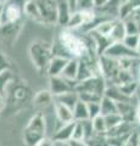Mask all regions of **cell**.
<instances>
[{
    "label": "cell",
    "instance_id": "obj_9",
    "mask_svg": "<svg viewBox=\"0 0 140 146\" xmlns=\"http://www.w3.org/2000/svg\"><path fill=\"white\" fill-rule=\"evenodd\" d=\"M54 110H55V115H56V118H57L58 122L68 123V122L74 121L73 110H72L71 107H68V106H66V105L54 100Z\"/></svg>",
    "mask_w": 140,
    "mask_h": 146
},
{
    "label": "cell",
    "instance_id": "obj_19",
    "mask_svg": "<svg viewBox=\"0 0 140 146\" xmlns=\"http://www.w3.org/2000/svg\"><path fill=\"white\" fill-rule=\"evenodd\" d=\"M92 124H93V129L95 133H100V134L107 133V125H106L105 118H104L102 115H98L96 117L92 118Z\"/></svg>",
    "mask_w": 140,
    "mask_h": 146
},
{
    "label": "cell",
    "instance_id": "obj_1",
    "mask_svg": "<svg viewBox=\"0 0 140 146\" xmlns=\"http://www.w3.org/2000/svg\"><path fill=\"white\" fill-rule=\"evenodd\" d=\"M25 15L39 25H57V0H28Z\"/></svg>",
    "mask_w": 140,
    "mask_h": 146
},
{
    "label": "cell",
    "instance_id": "obj_33",
    "mask_svg": "<svg viewBox=\"0 0 140 146\" xmlns=\"http://www.w3.org/2000/svg\"><path fill=\"white\" fill-rule=\"evenodd\" d=\"M137 51L139 52V55H140V40H139V45H138V49H137Z\"/></svg>",
    "mask_w": 140,
    "mask_h": 146
},
{
    "label": "cell",
    "instance_id": "obj_3",
    "mask_svg": "<svg viewBox=\"0 0 140 146\" xmlns=\"http://www.w3.org/2000/svg\"><path fill=\"white\" fill-rule=\"evenodd\" d=\"M46 135V119L42 113L33 116L23 130V141L26 145L38 146Z\"/></svg>",
    "mask_w": 140,
    "mask_h": 146
},
{
    "label": "cell",
    "instance_id": "obj_25",
    "mask_svg": "<svg viewBox=\"0 0 140 146\" xmlns=\"http://www.w3.org/2000/svg\"><path fill=\"white\" fill-rule=\"evenodd\" d=\"M123 18H129V20L132 21L135 26H137V28H138L139 33H140V7L137 9V10L132 11L130 13H128V15L125 17H123ZM121 20H122V18H121Z\"/></svg>",
    "mask_w": 140,
    "mask_h": 146
},
{
    "label": "cell",
    "instance_id": "obj_20",
    "mask_svg": "<svg viewBox=\"0 0 140 146\" xmlns=\"http://www.w3.org/2000/svg\"><path fill=\"white\" fill-rule=\"evenodd\" d=\"M12 78L13 76H12V72L10 71V68L0 72V94L1 95H4V93L6 91L7 85L12 80Z\"/></svg>",
    "mask_w": 140,
    "mask_h": 146
},
{
    "label": "cell",
    "instance_id": "obj_6",
    "mask_svg": "<svg viewBox=\"0 0 140 146\" xmlns=\"http://www.w3.org/2000/svg\"><path fill=\"white\" fill-rule=\"evenodd\" d=\"M77 82L67 80L62 78L61 76H54L49 79V91L51 93L52 96H57V95H61L66 91L73 90Z\"/></svg>",
    "mask_w": 140,
    "mask_h": 146
},
{
    "label": "cell",
    "instance_id": "obj_29",
    "mask_svg": "<svg viewBox=\"0 0 140 146\" xmlns=\"http://www.w3.org/2000/svg\"><path fill=\"white\" fill-rule=\"evenodd\" d=\"M94 1V9H99V7H102L105 4H107L108 0H93Z\"/></svg>",
    "mask_w": 140,
    "mask_h": 146
},
{
    "label": "cell",
    "instance_id": "obj_30",
    "mask_svg": "<svg viewBox=\"0 0 140 146\" xmlns=\"http://www.w3.org/2000/svg\"><path fill=\"white\" fill-rule=\"evenodd\" d=\"M66 3L68 4V6L71 9V11L73 12L76 11V6H77V0H66Z\"/></svg>",
    "mask_w": 140,
    "mask_h": 146
},
{
    "label": "cell",
    "instance_id": "obj_21",
    "mask_svg": "<svg viewBox=\"0 0 140 146\" xmlns=\"http://www.w3.org/2000/svg\"><path fill=\"white\" fill-rule=\"evenodd\" d=\"M140 40V34H125L122 39V42L125 46H128L132 50H137Z\"/></svg>",
    "mask_w": 140,
    "mask_h": 146
},
{
    "label": "cell",
    "instance_id": "obj_15",
    "mask_svg": "<svg viewBox=\"0 0 140 146\" xmlns=\"http://www.w3.org/2000/svg\"><path fill=\"white\" fill-rule=\"evenodd\" d=\"M139 7H140V0H123V1L119 3L118 6V16L119 18H123L128 13L137 10Z\"/></svg>",
    "mask_w": 140,
    "mask_h": 146
},
{
    "label": "cell",
    "instance_id": "obj_27",
    "mask_svg": "<svg viewBox=\"0 0 140 146\" xmlns=\"http://www.w3.org/2000/svg\"><path fill=\"white\" fill-rule=\"evenodd\" d=\"M10 68V62H9L7 57L3 52H0V72L9 70Z\"/></svg>",
    "mask_w": 140,
    "mask_h": 146
},
{
    "label": "cell",
    "instance_id": "obj_13",
    "mask_svg": "<svg viewBox=\"0 0 140 146\" xmlns=\"http://www.w3.org/2000/svg\"><path fill=\"white\" fill-rule=\"evenodd\" d=\"M54 102V96L49 90H40L34 96L33 104L38 108H46Z\"/></svg>",
    "mask_w": 140,
    "mask_h": 146
},
{
    "label": "cell",
    "instance_id": "obj_16",
    "mask_svg": "<svg viewBox=\"0 0 140 146\" xmlns=\"http://www.w3.org/2000/svg\"><path fill=\"white\" fill-rule=\"evenodd\" d=\"M73 118L74 121H82V119H87L89 118V113H88V107H87V102L83 100H78L73 106Z\"/></svg>",
    "mask_w": 140,
    "mask_h": 146
},
{
    "label": "cell",
    "instance_id": "obj_28",
    "mask_svg": "<svg viewBox=\"0 0 140 146\" xmlns=\"http://www.w3.org/2000/svg\"><path fill=\"white\" fill-rule=\"evenodd\" d=\"M134 123L140 127V104L135 106V115H134Z\"/></svg>",
    "mask_w": 140,
    "mask_h": 146
},
{
    "label": "cell",
    "instance_id": "obj_32",
    "mask_svg": "<svg viewBox=\"0 0 140 146\" xmlns=\"http://www.w3.org/2000/svg\"><path fill=\"white\" fill-rule=\"evenodd\" d=\"M1 16H3V6L0 4V27H1Z\"/></svg>",
    "mask_w": 140,
    "mask_h": 146
},
{
    "label": "cell",
    "instance_id": "obj_31",
    "mask_svg": "<svg viewBox=\"0 0 140 146\" xmlns=\"http://www.w3.org/2000/svg\"><path fill=\"white\" fill-rule=\"evenodd\" d=\"M4 107H5V99H4V95L0 94V112L3 111Z\"/></svg>",
    "mask_w": 140,
    "mask_h": 146
},
{
    "label": "cell",
    "instance_id": "obj_11",
    "mask_svg": "<svg viewBox=\"0 0 140 146\" xmlns=\"http://www.w3.org/2000/svg\"><path fill=\"white\" fill-rule=\"evenodd\" d=\"M77 72H78V58H70L67 61L66 66L64 67V70L61 72V77L67 80H72V82H77Z\"/></svg>",
    "mask_w": 140,
    "mask_h": 146
},
{
    "label": "cell",
    "instance_id": "obj_17",
    "mask_svg": "<svg viewBox=\"0 0 140 146\" xmlns=\"http://www.w3.org/2000/svg\"><path fill=\"white\" fill-rule=\"evenodd\" d=\"M117 112V104L113 101L112 99L107 98L104 95L101 101H100V115L102 116H107L111 113H116Z\"/></svg>",
    "mask_w": 140,
    "mask_h": 146
},
{
    "label": "cell",
    "instance_id": "obj_8",
    "mask_svg": "<svg viewBox=\"0 0 140 146\" xmlns=\"http://www.w3.org/2000/svg\"><path fill=\"white\" fill-rule=\"evenodd\" d=\"M68 60L70 58H67V57L55 56V55H52L50 61H49V63H48V67H46V72H48L49 77L60 76Z\"/></svg>",
    "mask_w": 140,
    "mask_h": 146
},
{
    "label": "cell",
    "instance_id": "obj_14",
    "mask_svg": "<svg viewBox=\"0 0 140 146\" xmlns=\"http://www.w3.org/2000/svg\"><path fill=\"white\" fill-rule=\"evenodd\" d=\"M54 100L64 104V105H66V106H68L71 108H73L76 102L79 100V96H78V94H77V91L73 89V90L66 91V93L61 94V95H57V96H54Z\"/></svg>",
    "mask_w": 140,
    "mask_h": 146
},
{
    "label": "cell",
    "instance_id": "obj_34",
    "mask_svg": "<svg viewBox=\"0 0 140 146\" xmlns=\"http://www.w3.org/2000/svg\"><path fill=\"white\" fill-rule=\"evenodd\" d=\"M5 1H6V0H0V4H4Z\"/></svg>",
    "mask_w": 140,
    "mask_h": 146
},
{
    "label": "cell",
    "instance_id": "obj_5",
    "mask_svg": "<svg viewBox=\"0 0 140 146\" xmlns=\"http://www.w3.org/2000/svg\"><path fill=\"white\" fill-rule=\"evenodd\" d=\"M102 55H106L108 57L116 58V60L122 58V57H138V58H140V55L137 50H132L128 46H125L122 40L111 43L108 45V48L104 51Z\"/></svg>",
    "mask_w": 140,
    "mask_h": 146
},
{
    "label": "cell",
    "instance_id": "obj_18",
    "mask_svg": "<svg viewBox=\"0 0 140 146\" xmlns=\"http://www.w3.org/2000/svg\"><path fill=\"white\" fill-rule=\"evenodd\" d=\"M125 35V28H124V23L121 18H117L116 23L112 28V32L110 34V39L111 42H119V40L123 39V36Z\"/></svg>",
    "mask_w": 140,
    "mask_h": 146
},
{
    "label": "cell",
    "instance_id": "obj_2",
    "mask_svg": "<svg viewBox=\"0 0 140 146\" xmlns=\"http://www.w3.org/2000/svg\"><path fill=\"white\" fill-rule=\"evenodd\" d=\"M106 80L101 76H94L82 82H77L74 90L77 91L80 100L85 102H100L105 95Z\"/></svg>",
    "mask_w": 140,
    "mask_h": 146
},
{
    "label": "cell",
    "instance_id": "obj_23",
    "mask_svg": "<svg viewBox=\"0 0 140 146\" xmlns=\"http://www.w3.org/2000/svg\"><path fill=\"white\" fill-rule=\"evenodd\" d=\"M27 95H28V90H27L23 85H17L12 91L13 100H16V101H19V102L25 101L27 99Z\"/></svg>",
    "mask_w": 140,
    "mask_h": 146
},
{
    "label": "cell",
    "instance_id": "obj_10",
    "mask_svg": "<svg viewBox=\"0 0 140 146\" xmlns=\"http://www.w3.org/2000/svg\"><path fill=\"white\" fill-rule=\"evenodd\" d=\"M71 9L66 0H57V25L66 27L71 17Z\"/></svg>",
    "mask_w": 140,
    "mask_h": 146
},
{
    "label": "cell",
    "instance_id": "obj_22",
    "mask_svg": "<svg viewBox=\"0 0 140 146\" xmlns=\"http://www.w3.org/2000/svg\"><path fill=\"white\" fill-rule=\"evenodd\" d=\"M104 118H105V122H106V125H107V130L111 129V128H113V127H116V125H118L119 123L123 121L118 112L111 113V115H107V116H104Z\"/></svg>",
    "mask_w": 140,
    "mask_h": 146
},
{
    "label": "cell",
    "instance_id": "obj_7",
    "mask_svg": "<svg viewBox=\"0 0 140 146\" xmlns=\"http://www.w3.org/2000/svg\"><path fill=\"white\" fill-rule=\"evenodd\" d=\"M74 123L76 121H72L68 123H61L60 127L55 130V133H54L51 138L52 145H66L67 141L72 138Z\"/></svg>",
    "mask_w": 140,
    "mask_h": 146
},
{
    "label": "cell",
    "instance_id": "obj_4",
    "mask_svg": "<svg viewBox=\"0 0 140 146\" xmlns=\"http://www.w3.org/2000/svg\"><path fill=\"white\" fill-rule=\"evenodd\" d=\"M52 56L51 44L44 42L42 39L34 40L29 46V57L32 60L33 66L39 72L46 71L48 63Z\"/></svg>",
    "mask_w": 140,
    "mask_h": 146
},
{
    "label": "cell",
    "instance_id": "obj_12",
    "mask_svg": "<svg viewBox=\"0 0 140 146\" xmlns=\"http://www.w3.org/2000/svg\"><path fill=\"white\" fill-rule=\"evenodd\" d=\"M105 96L112 99V100H113V101H116V102L130 101V99H132V96H128V95H125L123 91L119 89V86L116 85V84H112V85H110V86L106 85Z\"/></svg>",
    "mask_w": 140,
    "mask_h": 146
},
{
    "label": "cell",
    "instance_id": "obj_26",
    "mask_svg": "<svg viewBox=\"0 0 140 146\" xmlns=\"http://www.w3.org/2000/svg\"><path fill=\"white\" fill-rule=\"evenodd\" d=\"M94 9L93 0H77L76 10H92Z\"/></svg>",
    "mask_w": 140,
    "mask_h": 146
},
{
    "label": "cell",
    "instance_id": "obj_24",
    "mask_svg": "<svg viewBox=\"0 0 140 146\" xmlns=\"http://www.w3.org/2000/svg\"><path fill=\"white\" fill-rule=\"evenodd\" d=\"M87 107H88V113H89V118L96 117L98 115H100V102H87Z\"/></svg>",
    "mask_w": 140,
    "mask_h": 146
}]
</instances>
